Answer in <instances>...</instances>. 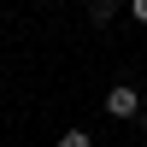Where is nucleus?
<instances>
[{
  "instance_id": "nucleus-1",
  "label": "nucleus",
  "mask_w": 147,
  "mask_h": 147,
  "mask_svg": "<svg viewBox=\"0 0 147 147\" xmlns=\"http://www.w3.org/2000/svg\"><path fill=\"white\" fill-rule=\"evenodd\" d=\"M141 88H129V82H118V88H106V118H118V124H141Z\"/></svg>"
},
{
  "instance_id": "nucleus-2",
  "label": "nucleus",
  "mask_w": 147,
  "mask_h": 147,
  "mask_svg": "<svg viewBox=\"0 0 147 147\" xmlns=\"http://www.w3.org/2000/svg\"><path fill=\"white\" fill-rule=\"evenodd\" d=\"M112 12H118V0H88V18L94 24H112Z\"/></svg>"
},
{
  "instance_id": "nucleus-3",
  "label": "nucleus",
  "mask_w": 147,
  "mask_h": 147,
  "mask_svg": "<svg viewBox=\"0 0 147 147\" xmlns=\"http://www.w3.org/2000/svg\"><path fill=\"white\" fill-rule=\"evenodd\" d=\"M59 147H94V136H88V129H65V136H59Z\"/></svg>"
},
{
  "instance_id": "nucleus-4",
  "label": "nucleus",
  "mask_w": 147,
  "mask_h": 147,
  "mask_svg": "<svg viewBox=\"0 0 147 147\" xmlns=\"http://www.w3.org/2000/svg\"><path fill=\"white\" fill-rule=\"evenodd\" d=\"M129 18H136V24H147V0H129Z\"/></svg>"
}]
</instances>
